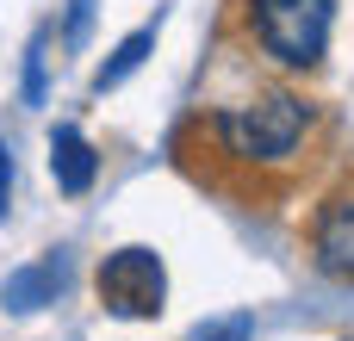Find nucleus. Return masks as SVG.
Wrapping results in <instances>:
<instances>
[{
	"instance_id": "nucleus-6",
	"label": "nucleus",
	"mask_w": 354,
	"mask_h": 341,
	"mask_svg": "<svg viewBox=\"0 0 354 341\" xmlns=\"http://www.w3.org/2000/svg\"><path fill=\"white\" fill-rule=\"evenodd\" d=\"M50 174H56V186H62L68 199H81V193L100 180V155H93V143H87L75 124H56V130H50Z\"/></svg>"
},
{
	"instance_id": "nucleus-2",
	"label": "nucleus",
	"mask_w": 354,
	"mask_h": 341,
	"mask_svg": "<svg viewBox=\"0 0 354 341\" xmlns=\"http://www.w3.org/2000/svg\"><path fill=\"white\" fill-rule=\"evenodd\" d=\"M249 19H255V37H261V50L274 62L317 68L324 50H330L336 0H249Z\"/></svg>"
},
{
	"instance_id": "nucleus-8",
	"label": "nucleus",
	"mask_w": 354,
	"mask_h": 341,
	"mask_svg": "<svg viewBox=\"0 0 354 341\" xmlns=\"http://www.w3.org/2000/svg\"><path fill=\"white\" fill-rule=\"evenodd\" d=\"M44 50H50V37L37 31L31 50H25V99H31V106H44Z\"/></svg>"
},
{
	"instance_id": "nucleus-4",
	"label": "nucleus",
	"mask_w": 354,
	"mask_h": 341,
	"mask_svg": "<svg viewBox=\"0 0 354 341\" xmlns=\"http://www.w3.org/2000/svg\"><path fill=\"white\" fill-rule=\"evenodd\" d=\"M62 292H68V249H50V255H37L31 267L6 273V286H0V304H6L12 317H31V311L56 304Z\"/></svg>"
},
{
	"instance_id": "nucleus-9",
	"label": "nucleus",
	"mask_w": 354,
	"mask_h": 341,
	"mask_svg": "<svg viewBox=\"0 0 354 341\" xmlns=\"http://www.w3.org/2000/svg\"><path fill=\"white\" fill-rule=\"evenodd\" d=\"M87 25H93V0H68V43H87Z\"/></svg>"
},
{
	"instance_id": "nucleus-3",
	"label": "nucleus",
	"mask_w": 354,
	"mask_h": 341,
	"mask_svg": "<svg viewBox=\"0 0 354 341\" xmlns=\"http://www.w3.org/2000/svg\"><path fill=\"white\" fill-rule=\"evenodd\" d=\"M100 304L112 311V317H124V323H149V317H162V304H168V267H162V255L156 249H143V242H131V249H112L106 261H100Z\"/></svg>"
},
{
	"instance_id": "nucleus-10",
	"label": "nucleus",
	"mask_w": 354,
	"mask_h": 341,
	"mask_svg": "<svg viewBox=\"0 0 354 341\" xmlns=\"http://www.w3.org/2000/svg\"><path fill=\"white\" fill-rule=\"evenodd\" d=\"M255 335V323L249 317H230V323H218V329H205V335H193V341H249Z\"/></svg>"
},
{
	"instance_id": "nucleus-1",
	"label": "nucleus",
	"mask_w": 354,
	"mask_h": 341,
	"mask_svg": "<svg viewBox=\"0 0 354 341\" xmlns=\"http://www.w3.org/2000/svg\"><path fill=\"white\" fill-rule=\"evenodd\" d=\"M212 130L236 162H286L311 130V106L299 93H255L249 106H224Z\"/></svg>"
},
{
	"instance_id": "nucleus-7",
	"label": "nucleus",
	"mask_w": 354,
	"mask_h": 341,
	"mask_svg": "<svg viewBox=\"0 0 354 341\" xmlns=\"http://www.w3.org/2000/svg\"><path fill=\"white\" fill-rule=\"evenodd\" d=\"M149 50H156V25H137V31H131V37H124V43H118V50H112L100 68H93V93L124 87V81H131V75L149 62Z\"/></svg>"
},
{
	"instance_id": "nucleus-5",
	"label": "nucleus",
	"mask_w": 354,
	"mask_h": 341,
	"mask_svg": "<svg viewBox=\"0 0 354 341\" xmlns=\"http://www.w3.org/2000/svg\"><path fill=\"white\" fill-rule=\"evenodd\" d=\"M311 242H317V267L330 280H354V199H336L317 211Z\"/></svg>"
},
{
	"instance_id": "nucleus-11",
	"label": "nucleus",
	"mask_w": 354,
	"mask_h": 341,
	"mask_svg": "<svg viewBox=\"0 0 354 341\" xmlns=\"http://www.w3.org/2000/svg\"><path fill=\"white\" fill-rule=\"evenodd\" d=\"M12 211V149L0 143V217Z\"/></svg>"
}]
</instances>
